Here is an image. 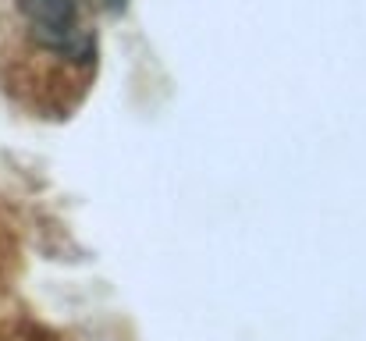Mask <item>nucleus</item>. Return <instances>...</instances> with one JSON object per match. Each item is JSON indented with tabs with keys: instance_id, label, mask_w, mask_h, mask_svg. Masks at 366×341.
<instances>
[{
	"instance_id": "f257e3e1",
	"label": "nucleus",
	"mask_w": 366,
	"mask_h": 341,
	"mask_svg": "<svg viewBox=\"0 0 366 341\" xmlns=\"http://www.w3.org/2000/svg\"><path fill=\"white\" fill-rule=\"evenodd\" d=\"M32 36L57 54H82V25H79V0H18Z\"/></svg>"
},
{
	"instance_id": "f03ea898",
	"label": "nucleus",
	"mask_w": 366,
	"mask_h": 341,
	"mask_svg": "<svg viewBox=\"0 0 366 341\" xmlns=\"http://www.w3.org/2000/svg\"><path fill=\"white\" fill-rule=\"evenodd\" d=\"M124 4H128V0H104V7H107V11H114V14L124 11Z\"/></svg>"
}]
</instances>
